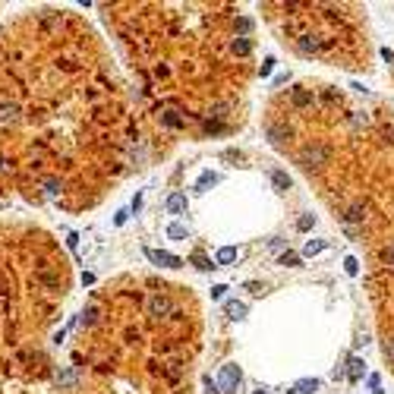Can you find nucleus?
Segmentation results:
<instances>
[{
  "label": "nucleus",
  "mask_w": 394,
  "mask_h": 394,
  "mask_svg": "<svg viewBox=\"0 0 394 394\" xmlns=\"http://www.w3.org/2000/svg\"><path fill=\"white\" fill-rule=\"evenodd\" d=\"M328 161H331V148L322 145V142L303 145L300 151H296V164H300L306 174H316V171H322V167H328Z\"/></svg>",
  "instance_id": "obj_1"
},
{
  "label": "nucleus",
  "mask_w": 394,
  "mask_h": 394,
  "mask_svg": "<svg viewBox=\"0 0 394 394\" xmlns=\"http://www.w3.org/2000/svg\"><path fill=\"white\" fill-rule=\"evenodd\" d=\"M240 378H243L240 366H233V363L221 366V375H218V381H221V391H224V394H233V391H237V385H240Z\"/></svg>",
  "instance_id": "obj_2"
},
{
  "label": "nucleus",
  "mask_w": 394,
  "mask_h": 394,
  "mask_svg": "<svg viewBox=\"0 0 394 394\" xmlns=\"http://www.w3.org/2000/svg\"><path fill=\"white\" fill-rule=\"evenodd\" d=\"M145 256L154 262V265H164V268H180L183 262L177 259V256H171V253H158V249H145Z\"/></svg>",
  "instance_id": "obj_3"
},
{
  "label": "nucleus",
  "mask_w": 394,
  "mask_h": 394,
  "mask_svg": "<svg viewBox=\"0 0 394 394\" xmlns=\"http://www.w3.org/2000/svg\"><path fill=\"white\" fill-rule=\"evenodd\" d=\"M290 101H293V107H309L312 104V92H309L306 86H296L290 92Z\"/></svg>",
  "instance_id": "obj_4"
},
{
  "label": "nucleus",
  "mask_w": 394,
  "mask_h": 394,
  "mask_svg": "<svg viewBox=\"0 0 394 394\" xmlns=\"http://www.w3.org/2000/svg\"><path fill=\"white\" fill-rule=\"evenodd\" d=\"M319 391V381L316 378H306V381H296V385L290 388V394H316Z\"/></svg>",
  "instance_id": "obj_5"
},
{
  "label": "nucleus",
  "mask_w": 394,
  "mask_h": 394,
  "mask_svg": "<svg viewBox=\"0 0 394 394\" xmlns=\"http://www.w3.org/2000/svg\"><path fill=\"white\" fill-rule=\"evenodd\" d=\"M183 208H186V196L174 193L171 199H167V211H183Z\"/></svg>",
  "instance_id": "obj_6"
},
{
  "label": "nucleus",
  "mask_w": 394,
  "mask_h": 394,
  "mask_svg": "<svg viewBox=\"0 0 394 394\" xmlns=\"http://www.w3.org/2000/svg\"><path fill=\"white\" fill-rule=\"evenodd\" d=\"M233 259H237V249H233V246H224V249H218V265H230Z\"/></svg>",
  "instance_id": "obj_7"
},
{
  "label": "nucleus",
  "mask_w": 394,
  "mask_h": 394,
  "mask_svg": "<svg viewBox=\"0 0 394 394\" xmlns=\"http://www.w3.org/2000/svg\"><path fill=\"white\" fill-rule=\"evenodd\" d=\"M322 249H325V243H322V240H309V243H306V249H303V253H306V256H319V253H322Z\"/></svg>",
  "instance_id": "obj_8"
},
{
  "label": "nucleus",
  "mask_w": 394,
  "mask_h": 394,
  "mask_svg": "<svg viewBox=\"0 0 394 394\" xmlns=\"http://www.w3.org/2000/svg\"><path fill=\"white\" fill-rule=\"evenodd\" d=\"M243 312H246L243 303H227V316H230V319H243Z\"/></svg>",
  "instance_id": "obj_9"
},
{
  "label": "nucleus",
  "mask_w": 394,
  "mask_h": 394,
  "mask_svg": "<svg viewBox=\"0 0 394 394\" xmlns=\"http://www.w3.org/2000/svg\"><path fill=\"white\" fill-rule=\"evenodd\" d=\"M360 372H363V360H350V372H347V378L356 381V378H360Z\"/></svg>",
  "instance_id": "obj_10"
},
{
  "label": "nucleus",
  "mask_w": 394,
  "mask_h": 394,
  "mask_svg": "<svg viewBox=\"0 0 394 394\" xmlns=\"http://www.w3.org/2000/svg\"><path fill=\"white\" fill-rule=\"evenodd\" d=\"M167 237H174V240H183V237H186V227H183V224H171V227H167Z\"/></svg>",
  "instance_id": "obj_11"
},
{
  "label": "nucleus",
  "mask_w": 394,
  "mask_h": 394,
  "mask_svg": "<svg viewBox=\"0 0 394 394\" xmlns=\"http://www.w3.org/2000/svg\"><path fill=\"white\" fill-rule=\"evenodd\" d=\"M271 180H274V186H281V189H290V180H287V177H284L281 171H274V174H271Z\"/></svg>",
  "instance_id": "obj_12"
},
{
  "label": "nucleus",
  "mask_w": 394,
  "mask_h": 394,
  "mask_svg": "<svg viewBox=\"0 0 394 394\" xmlns=\"http://www.w3.org/2000/svg\"><path fill=\"white\" fill-rule=\"evenodd\" d=\"M193 262H196V268H202V271H208V268H214V265H211V262H208L205 256H202V253H196V256H193Z\"/></svg>",
  "instance_id": "obj_13"
},
{
  "label": "nucleus",
  "mask_w": 394,
  "mask_h": 394,
  "mask_svg": "<svg viewBox=\"0 0 394 394\" xmlns=\"http://www.w3.org/2000/svg\"><path fill=\"white\" fill-rule=\"evenodd\" d=\"M281 265H300V256H296V253H284L281 256Z\"/></svg>",
  "instance_id": "obj_14"
},
{
  "label": "nucleus",
  "mask_w": 394,
  "mask_h": 394,
  "mask_svg": "<svg viewBox=\"0 0 394 394\" xmlns=\"http://www.w3.org/2000/svg\"><path fill=\"white\" fill-rule=\"evenodd\" d=\"M312 224H316V218H312V214H303L296 227H300V230H309V227H312Z\"/></svg>",
  "instance_id": "obj_15"
},
{
  "label": "nucleus",
  "mask_w": 394,
  "mask_h": 394,
  "mask_svg": "<svg viewBox=\"0 0 394 394\" xmlns=\"http://www.w3.org/2000/svg\"><path fill=\"white\" fill-rule=\"evenodd\" d=\"M344 268H347V274H360V262H356V259H347V262H344Z\"/></svg>",
  "instance_id": "obj_16"
},
{
  "label": "nucleus",
  "mask_w": 394,
  "mask_h": 394,
  "mask_svg": "<svg viewBox=\"0 0 394 394\" xmlns=\"http://www.w3.org/2000/svg\"><path fill=\"white\" fill-rule=\"evenodd\" d=\"M208 183H218V177H214V174H205V177H202V180H199V189H205Z\"/></svg>",
  "instance_id": "obj_17"
},
{
  "label": "nucleus",
  "mask_w": 394,
  "mask_h": 394,
  "mask_svg": "<svg viewBox=\"0 0 394 394\" xmlns=\"http://www.w3.org/2000/svg\"><path fill=\"white\" fill-rule=\"evenodd\" d=\"M224 290H227V287H224V284H218V287H211V296H214V300H221Z\"/></svg>",
  "instance_id": "obj_18"
}]
</instances>
